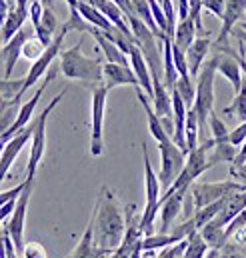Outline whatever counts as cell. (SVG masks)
Masks as SVG:
<instances>
[{
	"instance_id": "3957f363",
	"label": "cell",
	"mask_w": 246,
	"mask_h": 258,
	"mask_svg": "<svg viewBox=\"0 0 246 258\" xmlns=\"http://www.w3.org/2000/svg\"><path fill=\"white\" fill-rule=\"evenodd\" d=\"M216 72H218V58L214 54L202 64L200 74L196 78V100H194L192 108L198 114L200 130H204L206 122L210 120V114L214 112L212 108H214V78H216Z\"/></svg>"
},
{
	"instance_id": "7bdbcfd3",
	"label": "cell",
	"mask_w": 246,
	"mask_h": 258,
	"mask_svg": "<svg viewBox=\"0 0 246 258\" xmlns=\"http://www.w3.org/2000/svg\"><path fill=\"white\" fill-rule=\"evenodd\" d=\"M238 48H240V52H238V62H240V68H242V74L246 76V56H244V40H242V38H238Z\"/></svg>"
},
{
	"instance_id": "4dcf8cb0",
	"label": "cell",
	"mask_w": 246,
	"mask_h": 258,
	"mask_svg": "<svg viewBox=\"0 0 246 258\" xmlns=\"http://www.w3.org/2000/svg\"><path fill=\"white\" fill-rule=\"evenodd\" d=\"M198 134H200L198 114H196L194 108H188V116H186V144H188V152L198 146Z\"/></svg>"
},
{
	"instance_id": "8fae6325",
	"label": "cell",
	"mask_w": 246,
	"mask_h": 258,
	"mask_svg": "<svg viewBox=\"0 0 246 258\" xmlns=\"http://www.w3.org/2000/svg\"><path fill=\"white\" fill-rule=\"evenodd\" d=\"M240 190V184H236L234 180H224V182H194L190 186V192L194 198L196 210L202 206H208L216 200L226 198L228 194Z\"/></svg>"
},
{
	"instance_id": "e575fe53",
	"label": "cell",
	"mask_w": 246,
	"mask_h": 258,
	"mask_svg": "<svg viewBox=\"0 0 246 258\" xmlns=\"http://www.w3.org/2000/svg\"><path fill=\"white\" fill-rule=\"evenodd\" d=\"M210 130H212V138H214V142H224V140H228V130L224 126V122L216 116V112H212L210 114Z\"/></svg>"
},
{
	"instance_id": "d6986e66",
	"label": "cell",
	"mask_w": 246,
	"mask_h": 258,
	"mask_svg": "<svg viewBox=\"0 0 246 258\" xmlns=\"http://www.w3.org/2000/svg\"><path fill=\"white\" fill-rule=\"evenodd\" d=\"M136 96H138V100H140V104H142V108H144V112H146V118H148V130H150V134H152V138L160 144V142H164V140H168L170 136L166 134V130L162 126V120H160V116L156 114V110H154V106L150 104V96L140 88V86H136Z\"/></svg>"
},
{
	"instance_id": "603a6c76",
	"label": "cell",
	"mask_w": 246,
	"mask_h": 258,
	"mask_svg": "<svg viewBox=\"0 0 246 258\" xmlns=\"http://www.w3.org/2000/svg\"><path fill=\"white\" fill-rule=\"evenodd\" d=\"M26 18H28V8H12L10 14L6 16V20L2 22V44H6L24 24H26Z\"/></svg>"
},
{
	"instance_id": "f1b7e54d",
	"label": "cell",
	"mask_w": 246,
	"mask_h": 258,
	"mask_svg": "<svg viewBox=\"0 0 246 258\" xmlns=\"http://www.w3.org/2000/svg\"><path fill=\"white\" fill-rule=\"evenodd\" d=\"M200 232H202L204 240L210 244V248H220V246L224 244V240L228 238L226 226H220L216 220H210L206 226L200 228Z\"/></svg>"
},
{
	"instance_id": "ee69618b",
	"label": "cell",
	"mask_w": 246,
	"mask_h": 258,
	"mask_svg": "<svg viewBox=\"0 0 246 258\" xmlns=\"http://www.w3.org/2000/svg\"><path fill=\"white\" fill-rule=\"evenodd\" d=\"M232 172L238 174V176H242V178H246V162L242 166H238V168H232Z\"/></svg>"
},
{
	"instance_id": "5b68a950",
	"label": "cell",
	"mask_w": 246,
	"mask_h": 258,
	"mask_svg": "<svg viewBox=\"0 0 246 258\" xmlns=\"http://www.w3.org/2000/svg\"><path fill=\"white\" fill-rule=\"evenodd\" d=\"M108 88L104 84L92 88L90 96V154L100 156L104 152V112H106Z\"/></svg>"
},
{
	"instance_id": "30bf717a",
	"label": "cell",
	"mask_w": 246,
	"mask_h": 258,
	"mask_svg": "<svg viewBox=\"0 0 246 258\" xmlns=\"http://www.w3.org/2000/svg\"><path fill=\"white\" fill-rule=\"evenodd\" d=\"M36 36V28L32 24H24L6 44H2V78H12V70L16 66V60L22 56V50H24V44Z\"/></svg>"
},
{
	"instance_id": "74e56055",
	"label": "cell",
	"mask_w": 246,
	"mask_h": 258,
	"mask_svg": "<svg viewBox=\"0 0 246 258\" xmlns=\"http://www.w3.org/2000/svg\"><path fill=\"white\" fill-rule=\"evenodd\" d=\"M28 14H30V24L36 28L42 20V14H44V6L40 0H30V6H28Z\"/></svg>"
},
{
	"instance_id": "484cf974",
	"label": "cell",
	"mask_w": 246,
	"mask_h": 258,
	"mask_svg": "<svg viewBox=\"0 0 246 258\" xmlns=\"http://www.w3.org/2000/svg\"><path fill=\"white\" fill-rule=\"evenodd\" d=\"M196 32H198V26H196V22L188 16V18H182L180 22H178V26H176V34H174V44L178 46V48H182V50H188L190 48V44L196 40Z\"/></svg>"
},
{
	"instance_id": "8992f818",
	"label": "cell",
	"mask_w": 246,
	"mask_h": 258,
	"mask_svg": "<svg viewBox=\"0 0 246 258\" xmlns=\"http://www.w3.org/2000/svg\"><path fill=\"white\" fill-rule=\"evenodd\" d=\"M158 150H160V158H162L158 176H160V184H162V188H164V192H166V190L174 184V180L180 176V172L184 170L186 154H188V152H184L172 138L160 142V144H158Z\"/></svg>"
},
{
	"instance_id": "ffe728a7",
	"label": "cell",
	"mask_w": 246,
	"mask_h": 258,
	"mask_svg": "<svg viewBox=\"0 0 246 258\" xmlns=\"http://www.w3.org/2000/svg\"><path fill=\"white\" fill-rule=\"evenodd\" d=\"M208 52H210V40L206 36H198L190 48L186 50V58H188V68H190V76L198 78L202 64L208 60Z\"/></svg>"
},
{
	"instance_id": "9c48e42d",
	"label": "cell",
	"mask_w": 246,
	"mask_h": 258,
	"mask_svg": "<svg viewBox=\"0 0 246 258\" xmlns=\"http://www.w3.org/2000/svg\"><path fill=\"white\" fill-rule=\"evenodd\" d=\"M26 178H28V176H26ZM32 186H34V178H28V186L24 188V192L20 194L14 212L10 214V218H8L6 222H2V224L8 228V232H10V236H12V240H14V244H16V248H18L20 254H22L24 244H26V242H24V224H26L28 202H30V196H32Z\"/></svg>"
},
{
	"instance_id": "4fadbf2b",
	"label": "cell",
	"mask_w": 246,
	"mask_h": 258,
	"mask_svg": "<svg viewBox=\"0 0 246 258\" xmlns=\"http://www.w3.org/2000/svg\"><path fill=\"white\" fill-rule=\"evenodd\" d=\"M190 188H178L170 194H162V206H160V232H170V228L174 226V220L178 218V214L184 210V198L186 192Z\"/></svg>"
},
{
	"instance_id": "ab89813d",
	"label": "cell",
	"mask_w": 246,
	"mask_h": 258,
	"mask_svg": "<svg viewBox=\"0 0 246 258\" xmlns=\"http://www.w3.org/2000/svg\"><path fill=\"white\" fill-rule=\"evenodd\" d=\"M26 186H28V178H26L24 182H20L18 186H14L12 190H2V194H0V204H2V202H8V200H18Z\"/></svg>"
},
{
	"instance_id": "44dd1931",
	"label": "cell",
	"mask_w": 246,
	"mask_h": 258,
	"mask_svg": "<svg viewBox=\"0 0 246 258\" xmlns=\"http://www.w3.org/2000/svg\"><path fill=\"white\" fill-rule=\"evenodd\" d=\"M246 208V190H236V192L228 194L224 200L222 210L218 212V216L214 218L220 226H228L242 210Z\"/></svg>"
},
{
	"instance_id": "6da1fadb",
	"label": "cell",
	"mask_w": 246,
	"mask_h": 258,
	"mask_svg": "<svg viewBox=\"0 0 246 258\" xmlns=\"http://www.w3.org/2000/svg\"><path fill=\"white\" fill-rule=\"evenodd\" d=\"M88 222L92 224L94 244L104 256L114 254L122 246L126 234V208H122L120 200L106 184L96 196Z\"/></svg>"
},
{
	"instance_id": "277c9868",
	"label": "cell",
	"mask_w": 246,
	"mask_h": 258,
	"mask_svg": "<svg viewBox=\"0 0 246 258\" xmlns=\"http://www.w3.org/2000/svg\"><path fill=\"white\" fill-rule=\"evenodd\" d=\"M68 88H64L60 94H56L46 106L44 110L38 114L36 118V130H34V136H32V146H30V156H28V164H26V176L28 178H34L36 176V170L40 166V160L44 156V150H46V124H48V118L52 114V110L56 108V104L64 98Z\"/></svg>"
},
{
	"instance_id": "f35d334b",
	"label": "cell",
	"mask_w": 246,
	"mask_h": 258,
	"mask_svg": "<svg viewBox=\"0 0 246 258\" xmlns=\"http://www.w3.org/2000/svg\"><path fill=\"white\" fill-rule=\"evenodd\" d=\"M202 8H206V10L212 12L216 18L222 20L224 8H226V0H202Z\"/></svg>"
},
{
	"instance_id": "60d3db41",
	"label": "cell",
	"mask_w": 246,
	"mask_h": 258,
	"mask_svg": "<svg viewBox=\"0 0 246 258\" xmlns=\"http://www.w3.org/2000/svg\"><path fill=\"white\" fill-rule=\"evenodd\" d=\"M228 140H230V142H232L236 148H240V146L246 142V122H242L240 126H236L234 130H230Z\"/></svg>"
},
{
	"instance_id": "e0dca14e",
	"label": "cell",
	"mask_w": 246,
	"mask_h": 258,
	"mask_svg": "<svg viewBox=\"0 0 246 258\" xmlns=\"http://www.w3.org/2000/svg\"><path fill=\"white\" fill-rule=\"evenodd\" d=\"M88 34H92V36L96 38V42H98V46H100V50H102V54H104L106 62L128 64V58H130V56H128L122 48L114 42V38H112L108 32H104V30H100V28L92 26V28L88 30Z\"/></svg>"
},
{
	"instance_id": "681fc988",
	"label": "cell",
	"mask_w": 246,
	"mask_h": 258,
	"mask_svg": "<svg viewBox=\"0 0 246 258\" xmlns=\"http://www.w3.org/2000/svg\"><path fill=\"white\" fill-rule=\"evenodd\" d=\"M68 258H70V256H68Z\"/></svg>"
},
{
	"instance_id": "5bb4252c",
	"label": "cell",
	"mask_w": 246,
	"mask_h": 258,
	"mask_svg": "<svg viewBox=\"0 0 246 258\" xmlns=\"http://www.w3.org/2000/svg\"><path fill=\"white\" fill-rule=\"evenodd\" d=\"M104 86L108 90L116 86H140L138 76L132 64H118V62H104Z\"/></svg>"
},
{
	"instance_id": "b9f144b4",
	"label": "cell",
	"mask_w": 246,
	"mask_h": 258,
	"mask_svg": "<svg viewBox=\"0 0 246 258\" xmlns=\"http://www.w3.org/2000/svg\"><path fill=\"white\" fill-rule=\"evenodd\" d=\"M190 4V18L196 22L198 30H202V0H188Z\"/></svg>"
},
{
	"instance_id": "52a82bcc",
	"label": "cell",
	"mask_w": 246,
	"mask_h": 258,
	"mask_svg": "<svg viewBox=\"0 0 246 258\" xmlns=\"http://www.w3.org/2000/svg\"><path fill=\"white\" fill-rule=\"evenodd\" d=\"M72 30V24H70V20L66 22V24H62L60 32L54 36V40H52V44L44 50V54L38 58V60H34L32 66H30V70H28V74L24 76L26 80H24V94H26V90L28 88H32L48 70H50V66L54 62V58L60 54V48H62V42H64V38H66V34Z\"/></svg>"
},
{
	"instance_id": "1f68e13d",
	"label": "cell",
	"mask_w": 246,
	"mask_h": 258,
	"mask_svg": "<svg viewBox=\"0 0 246 258\" xmlns=\"http://www.w3.org/2000/svg\"><path fill=\"white\" fill-rule=\"evenodd\" d=\"M174 90L180 94V98L186 102V106L192 108V104L196 100V84L192 82V76H178Z\"/></svg>"
},
{
	"instance_id": "c3c4849f",
	"label": "cell",
	"mask_w": 246,
	"mask_h": 258,
	"mask_svg": "<svg viewBox=\"0 0 246 258\" xmlns=\"http://www.w3.org/2000/svg\"><path fill=\"white\" fill-rule=\"evenodd\" d=\"M2 258H4V254H2Z\"/></svg>"
},
{
	"instance_id": "f6af8a7d",
	"label": "cell",
	"mask_w": 246,
	"mask_h": 258,
	"mask_svg": "<svg viewBox=\"0 0 246 258\" xmlns=\"http://www.w3.org/2000/svg\"><path fill=\"white\" fill-rule=\"evenodd\" d=\"M4 2H6L10 8H16V2H18V0H4Z\"/></svg>"
},
{
	"instance_id": "cb8c5ba5",
	"label": "cell",
	"mask_w": 246,
	"mask_h": 258,
	"mask_svg": "<svg viewBox=\"0 0 246 258\" xmlns=\"http://www.w3.org/2000/svg\"><path fill=\"white\" fill-rule=\"evenodd\" d=\"M70 258H106L98 248H96V244H94V234H92V224H90V222H88V226H86V230H84L80 242H78L76 248L72 250Z\"/></svg>"
},
{
	"instance_id": "ba28073f",
	"label": "cell",
	"mask_w": 246,
	"mask_h": 258,
	"mask_svg": "<svg viewBox=\"0 0 246 258\" xmlns=\"http://www.w3.org/2000/svg\"><path fill=\"white\" fill-rule=\"evenodd\" d=\"M60 70V66L56 68V66H52L48 72H46V76H44V82L36 88V92L30 96V100H26L22 106H20V112H18V118L14 120V124L10 126V128L6 130V132H2V144H6L14 134H18L22 128H26L30 122H32V114H34V110H36V106H38V102H40V96L44 94V90L48 88V84L54 80V76H56V72Z\"/></svg>"
},
{
	"instance_id": "d590c367",
	"label": "cell",
	"mask_w": 246,
	"mask_h": 258,
	"mask_svg": "<svg viewBox=\"0 0 246 258\" xmlns=\"http://www.w3.org/2000/svg\"><path fill=\"white\" fill-rule=\"evenodd\" d=\"M172 58H174V66L178 70L180 76H190V68H188V58L182 48H178L176 44H172Z\"/></svg>"
},
{
	"instance_id": "4316f807",
	"label": "cell",
	"mask_w": 246,
	"mask_h": 258,
	"mask_svg": "<svg viewBox=\"0 0 246 258\" xmlns=\"http://www.w3.org/2000/svg\"><path fill=\"white\" fill-rule=\"evenodd\" d=\"M180 238L174 232H158V234H148L142 238V248L144 252H154V250H162L168 246L178 244Z\"/></svg>"
},
{
	"instance_id": "2e32d148",
	"label": "cell",
	"mask_w": 246,
	"mask_h": 258,
	"mask_svg": "<svg viewBox=\"0 0 246 258\" xmlns=\"http://www.w3.org/2000/svg\"><path fill=\"white\" fill-rule=\"evenodd\" d=\"M130 64H132L134 72H136V76H138L140 88H142V90L150 96V100H152V96H154L152 72H150V66H148V62H146V56H144L142 48L138 46V42H134L132 48H130Z\"/></svg>"
},
{
	"instance_id": "7a4b0ae2",
	"label": "cell",
	"mask_w": 246,
	"mask_h": 258,
	"mask_svg": "<svg viewBox=\"0 0 246 258\" xmlns=\"http://www.w3.org/2000/svg\"><path fill=\"white\" fill-rule=\"evenodd\" d=\"M82 42L80 38L72 48L60 52V72L68 80H78L84 84L100 86L104 84V64L100 58H88L82 54Z\"/></svg>"
},
{
	"instance_id": "d6a6232c",
	"label": "cell",
	"mask_w": 246,
	"mask_h": 258,
	"mask_svg": "<svg viewBox=\"0 0 246 258\" xmlns=\"http://www.w3.org/2000/svg\"><path fill=\"white\" fill-rule=\"evenodd\" d=\"M222 112H224V114H236L240 122H246V82H242L240 90L234 94L232 104L226 106Z\"/></svg>"
},
{
	"instance_id": "ac0fdd59",
	"label": "cell",
	"mask_w": 246,
	"mask_h": 258,
	"mask_svg": "<svg viewBox=\"0 0 246 258\" xmlns=\"http://www.w3.org/2000/svg\"><path fill=\"white\" fill-rule=\"evenodd\" d=\"M216 58H218V72L232 84L234 88V94L240 90L242 86V68H240V62H238V56H232L228 50H218L216 52Z\"/></svg>"
},
{
	"instance_id": "f546056e",
	"label": "cell",
	"mask_w": 246,
	"mask_h": 258,
	"mask_svg": "<svg viewBox=\"0 0 246 258\" xmlns=\"http://www.w3.org/2000/svg\"><path fill=\"white\" fill-rule=\"evenodd\" d=\"M24 76L22 78H2L0 82V96L2 100H20L24 96Z\"/></svg>"
},
{
	"instance_id": "d4e9b609",
	"label": "cell",
	"mask_w": 246,
	"mask_h": 258,
	"mask_svg": "<svg viewBox=\"0 0 246 258\" xmlns=\"http://www.w3.org/2000/svg\"><path fill=\"white\" fill-rule=\"evenodd\" d=\"M56 28H58V18H56V14L52 12V8H46V6H44L42 20H40V24L36 26V36H38L46 46H50L52 40H54Z\"/></svg>"
},
{
	"instance_id": "7dc6e473",
	"label": "cell",
	"mask_w": 246,
	"mask_h": 258,
	"mask_svg": "<svg viewBox=\"0 0 246 258\" xmlns=\"http://www.w3.org/2000/svg\"><path fill=\"white\" fill-rule=\"evenodd\" d=\"M242 22H244V24H246V14H244V18H242Z\"/></svg>"
},
{
	"instance_id": "83f0119b",
	"label": "cell",
	"mask_w": 246,
	"mask_h": 258,
	"mask_svg": "<svg viewBox=\"0 0 246 258\" xmlns=\"http://www.w3.org/2000/svg\"><path fill=\"white\" fill-rule=\"evenodd\" d=\"M208 248H210V244L204 240L202 232L200 230H194L186 238V250L182 258H204L206 252H208Z\"/></svg>"
},
{
	"instance_id": "8d00e7d4",
	"label": "cell",
	"mask_w": 246,
	"mask_h": 258,
	"mask_svg": "<svg viewBox=\"0 0 246 258\" xmlns=\"http://www.w3.org/2000/svg\"><path fill=\"white\" fill-rule=\"evenodd\" d=\"M20 256L22 258H48V254H46V248H44L40 242L30 240V242L24 244V250H22Z\"/></svg>"
},
{
	"instance_id": "836d02e7",
	"label": "cell",
	"mask_w": 246,
	"mask_h": 258,
	"mask_svg": "<svg viewBox=\"0 0 246 258\" xmlns=\"http://www.w3.org/2000/svg\"><path fill=\"white\" fill-rule=\"evenodd\" d=\"M48 46L38 38V36H32L26 44H24V50H22V56L26 58V60H38L42 54H44V50H46Z\"/></svg>"
},
{
	"instance_id": "bcb514c9",
	"label": "cell",
	"mask_w": 246,
	"mask_h": 258,
	"mask_svg": "<svg viewBox=\"0 0 246 258\" xmlns=\"http://www.w3.org/2000/svg\"><path fill=\"white\" fill-rule=\"evenodd\" d=\"M240 38H242V40L246 42V28H242V32H240Z\"/></svg>"
},
{
	"instance_id": "9a60e30c",
	"label": "cell",
	"mask_w": 246,
	"mask_h": 258,
	"mask_svg": "<svg viewBox=\"0 0 246 258\" xmlns=\"http://www.w3.org/2000/svg\"><path fill=\"white\" fill-rule=\"evenodd\" d=\"M246 14V0H226V8H224V16H222V28L218 34V48L226 44L228 36L234 32V26L238 22H242Z\"/></svg>"
},
{
	"instance_id": "7402d4cb",
	"label": "cell",
	"mask_w": 246,
	"mask_h": 258,
	"mask_svg": "<svg viewBox=\"0 0 246 258\" xmlns=\"http://www.w3.org/2000/svg\"><path fill=\"white\" fill-rule=\"evenodd\" d=\"M76 10L80 12V16L88 22V24H92V26H96V28H100V30H104V32H108L110 36H112V32L116 30V26L108 20V16L98 8V6H94V4H90V2H82V0H78V4H76Z\"/></svg>"
},
{
	"instance_id": "7c38bea8",
	"label": "cell",
	"mask_w": 246,
	"mask_h": 258,
	"mask_svg": "<svg viewBox=\"0 0 246 258\" xmlns=\"http://www.w3.org/2000/svg\"><path fill=\"white\" fill-rule=\"evenodd\" d=\"M34 130H36V120H32L26 128H22L18 134H14L6 144H2V156H0V178H2V180L6 178L10 166L14 164L16 156L20 154V150L26 146L28 140H32Z\"/></svg>"
}]
</instances>
